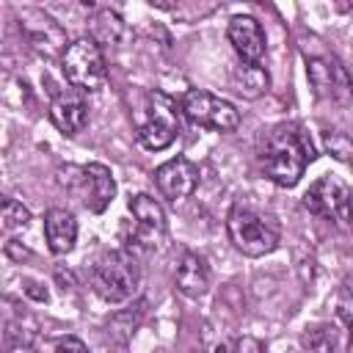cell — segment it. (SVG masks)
<instances>
[{
    "label": "cell",
    "instance_id": "cell-1",
    "mask_svg": "<svg viewBox=\"0 0 353 353\" xmlns=\"http://www.w3.org/2000/svg\"><path fill=\"white\" fill-rule=\"evenodd\" d=\"M314 157V143L298 124H279L265 141L262 168L273 185L295 188Z\"/></svg>",
    "mask_w": 353,
    "mask_h": 353
},
{
    "label": "cell",
    "instance_id": "cell-2",
    "mask_svg": "<svg viewBox=\"0 0 353 353\" xmlns=\"http://www.w3.org/2000/svg\"><path fill=\"white\" fill-rule=\"evenodd\" d=\"M141 268L130 251H105L91 268V287L108 303H124L138 292Z\"/></svg>",
    "mask_w": 353,
    "mask_h": 353
},
{
    "label": "cell",
    "instance_id": "cell-3",
    "mask_svg": "<svg viewBox=\"0 0 353 353\" xmlns=\"http://www.w3.org/2000/svg\"><path fill=\"white\" fill-rule=\"evenodd\" d=\"M61 72H63L69 88H74L80 94L102 91L108 83V66H105L102 47L94 44L88 36L69 41L61 55Z\"/></svg>",
    "mask_w": 353,
    "mask_h": 353
},
{
    "label": "cell",
    "instance_id": "cell-4",
    "mask_svg": "<svg viewBox=\"0 0 353 353\" xmlns=\"http://www.w3.org/2000/svg\"><path fill=\"white\" fill-rule=\"evenodd\" d=\"M226 232L232 245L245 256H265L281 243L279 226L251 207H234L226 218Z\"/></svg>",
    "mask_w": 353,
    "mask_h": 353
},
{
    "label": "cell",
    "instance_id": "cell-5",
    "mask_svg": "<svg viewBox=\"0 0 353 353\" xmlns=\"http://www.w3.org/2000/svg\"><path fill=\"white\" fill-rule=\"evenodd\" d=\"M176 135H179L176 102L160 91L146 94V105H143V110L138 116V127H135L138 143L149 152H160V149L171 146Z\"/></svg>",
    "mask_w": 353,
    "mask_h": 353
},
{
    "label": "cell",
    "instance_id": "cell-6",
    "mask_svg": "<svg viewBox=\"0 0 353 353\" xmlns=\"http://www.w3.org/2000/svg\"><path fill=\"white\" fill-rule=\"evenodd\" d=\"M182 113L207 130H218V132H232L240 124V113L229 99H221L210 91L201 88H190L182 99Z\"/></svg>",
    "mask_w": 353,
    "mask_h": 353
},
{
    "label": "cell",
    "instance_id": "cell-7",
    "mask_svg": "<svg viewBox=\"0 0 353 353\" xmlns=\"http://www.w3.org/2000/svg\"><path fill=\"white\" fill-rule=\"evenodd\" d=\"M303 207L320 218H334L342 226H347V221H350V188L339 176L325 174L306 190Z\"/></svg>",
    "mask_w": 353,
    "mask_h": 353
},
{
    "label": "cell",
    "instance_id": "cell-8",
    "mask_svg": "<svg viewBox=\"0 0 353 353\" xmlns=\"http://www.w3.org/2000/svg\"><path fill=\"white\" fill-rule=\"evenodd\" d=\"M154 185H157L163 199H168L171 204H179L196 190L199 168L188 157H171L154 168Z\"/></svg>",
    "mask_w": 353,
    "mask_h": 353
},
{
    "label": "cell",
    "instance_id": "cell-9",
    "mask_svg": "<svg viewBox=\"0 0 353 353\" xmlns=\"http://www.w3.org/2000/svg\"><path fill=\"white\" fill-rule=\"evenodd\" d=\"M127 207H130V212L135 218L132 240L141 248H154L165 234V212H163L160 201L152 199L149 193H138V196L130 199Z\"/></svg>",
    "mask_w": 353,
    "mask_h": 353
},
{
    "label": "cell",
    "instance_id": "cell-10",
    "mask_svg": "<svg viewBox=\"0 0 353 353\" xmlns=\"http://www.w3.org/2000/svg\"><path fill=\"white\" fill-rule=\"evenodd\" d=\"M226 39L234 47V52L240 55L243 63H259L265 55V30L262 25L248 17V14H237L229 19L226 25Z\"/></svg>",
    "mask_w": 353,
    "mask_h": 353
},
{
    "label": "cell",
    "instance_id": "cell-11",
    "mask_svg": "<svg viewBox=\"0 0 353 353\" xmlns=\"http://www.w3.org/2000/svg\"><path fill=\"white\" fill-rule=\"evenodd\" d=\"M50 121L63 135H77L88 121V105H85L83 94L74 88L55 91L50 99Z\"/></svg>",
    "mask_w": 353,
    "mask_h": 353
},
{
    "label": "cell",
    "instance_id": "cell-12",
    "mask_svg": "<svg viewBox=\"0 0 353 353\" xmlns=\"http://www.w3.org/2000/svg\"><path fill=\"white\" fill-rule=\"evenodd\" d=\"M306 74L317 97H331V99H347L350 80L347 72L339 61H325V58H309L306 61Z\"/></svg>",
    "mask_w": 353,
    "mask_h": 353
},
{
    "label": "cell",
    "instance_id": "cell-13",
    "mask_svg": "<svg viewBox=\"0 0 353 353\" xmlns=\"http://www.w3.org/2000/svg\"><path fill=\"white\" fill-rule=\"evenodd\" d=\"M83 188H85V207L91 212H105L108 204L116 196V179L108 165L102 163H88L83 165Z\"/></svg>",
    "mask_w": 353,
    "mask_h": 353
},
{
    "label": "cell",
    "instance_id": "cell-14",
    "mask_svg": "<svg viewBox=\"0 0 353 353\" xmlns=\"http://www.w3.org/2000/svg\"><path fill=\"white\" fill-rule=\"evenodd\" d=\"M44 237L52 254H69L77 240V221L69 210L52 207L44 212Z\"/></svg>",
    "mask_w": 353,
    "mask_h": 353
},
{
    "label": "cell",
    "instance_id": "cell-15",
    "mask_svg": "<svg viewBox=\"0 0 353 353\" xmlns=\"http://www.w3.org/2000/svg\"><path fill=\"white\" fill-rule=\"evenodd\" d=\"M174 284L176 290L185 295V298H201L210 287V270H207V262L199 256V254H185L176 265V276H174Z\"/></svg>",
    "mask_w": 353,
    "mask_h": 353
},
{
    "label": "cell",
    "instance_id": "cell-16",
    "mask_svg": "<svg viewBox=\"0 0 353 353\" xmlns=\"http://www.w3.org/2000/svg\"><path fill=\"white\" fill-rule=\"evenodd\" d=\"M22 25H25L28 39H30V44H33L36 52H44L50 58L52 55H63V50H66V33H63V28L58 22H52L50 17L36 14V25H30L25 19H22Z\"/></svg>",
    "mask_w": 353,
    "mask_h": 353
},
{
    "label": "cell",
    "instance_id": "cell-17",
    "mask_svg": "<svg viewBox=\"0 0 353 353\" xmlns=\"http://www.w3.org/2000/svg\"><path fill=\"white\" fill-rule=\"evenodd\" d=\"M91 22V41L94 44H110V47H119V44H124V39H127V25H124V19L119 17V11H113V8H97L94 11V17L88 19Z\"/></svg>",
    "mask_w": 353,
    "mask_h": 353
},
{
    "label": "cell",
    "instance_id": "cell-18",
    "mask_svg": "<svg viewBox=\"0 0 353 353\" xmlns=\"http://www.w3.org/2000/svg\"><path fill=\"white\" fill-rule=\"evenodd\" d=\"M232 88L245 99H256L268 91V72L259 63H240L232 72Z\"/></svg>",
    "mask_w": 353,
    "mask_h": 353
},
{
    "label": "cell",
    "instance_id": "cell-19",
    "mask_svg": "<svg viewBox=\"0 0 353 353\" xmlns=\"http://www.w3.org/2000/svg\"><path fill=\"white\" fill-rule=\"evenodd\" d=\"M36 336H39V323H36V317H30V314H17V317L6 325V342H8L14 350H28V347H33Z\"/></svg>",
    "mask_w": 353,
    "mask_h": 353
},
{
    "label": "cell",
    "instance_id": "cell-20",
    "mask_svg": "<svg viewBox=\"0 0 353 353\" xmlns=\"http://www.w3.org/2000/svg\"><path fill=\"white\" fill-rule=\"evenodd\" d=\"M303 347L309 353H336V345H339V334L334 325L328 323H317V325H309L301 336Z\"/></svg>",
    "mask_w": 353,
    "mask_h": 353
},
{
    "label": "cell",
    "instance_id": "cell-21",
    "mask_svg": "<svg viewBox=\"0 0 353 353\" xmlns=\"http://www.w3.org/2000/svg\"><path fill=\"white\" fill-rule=\"evenodd\" d=\"M28 221H30L28 207H25L22 201H17V199L0 193V232H3V234H14V232L25 229Z\"/></svg>",
    "mask_w": 353,
    "mask_h": 353
},
{
    "label": "cell",
    "instance_id": "cell-22",
    "mask_svg": "<svg viewBox=\"0 0 353 353\" xmlns=\"http://www.w3.org/2000/svg\"><path fill=\"white\" fill-rule=\"evenodd\" d=\"M141 320H143V303H135L132 309H124V312H116L113 314V320L108 325V334L116 342H127L135 334V328L141 325Z\"/></svg>",
    "mask_w": 353,
    "mask_h": 353
},
{
    "label": "cell",
    "instance_id": "cell-23",
    "mask_svg": "<svg viewBox=\"0 0 353 353\" xmlns=\"http://www.w3.org/2000/svg\"><path fill=\"white\" fill-rule=\"evenodd\" d=\"M323 143H325V152L334 154L336 160H342V163L350 160L353 143H350L347 132H342V130H325V132H323Z\"/></svg>",
    "mask_w": 353,
    "mask_h": 353
},
{
    "label": "cell",
    "instance_id": "cell-24",
    "mask_svg": "<svg viewBox=\"0 0 353 353\" xmlns=\"http://www.w3.org/2000/svg\"><path fill=\"white\" fill-rule=\"evenodd\" d=\"M334 312L342 323V328H350V320H353V298H350V284L342 281L336 298H334Z\"/></svg>",
    "mask_w": 353,
    "mask_h": 353
},
{
    "label": "cell",
    "instance_id": "cell-25",
    "mask_svg": "<svg viewBox=\"0 0 353 353\" xmlns=\"http://www.w3.org/2000/svg\"><path fill=\"white\" fill-rule=\"evenodd\" d=\"M52 353H88V347H85L83 339H77V336L69 334V336H61V339L55 342Z\"/></svg>",
    "mask_w": 353,
    "mask_h": 353
},
{
    "label": "cell",
    "instance_id": "cell-26",
    "mask_svg": "<svg viewBox=\"0 0 353 353\" xmlns=\"http://www.w3.org/2000/svg\"><path fill=\"white\" fill-rule=\"evenodd\" d=\"M25 284H28V287H25L28 295H33L36 301H47V290H36V287H39L36 281H25Z\"/></svg>",
    "mask_w": 353,
    "mask_h": 353
},
{
    "label": "cell",
    "instance_id": "cell-27",
    "mask_svg": "<svg viewBox=\"0 0 353 353\" xmlns=\"http://www.w3.org/2000/svg\"><path fill=\"white\" fill-rule=\"evenodd\" d=\"M0 353H11V350H8V347H0Z\"/></svg>",
    "mask_w": 353,
    "mask_h": 353
}]
</instances>
